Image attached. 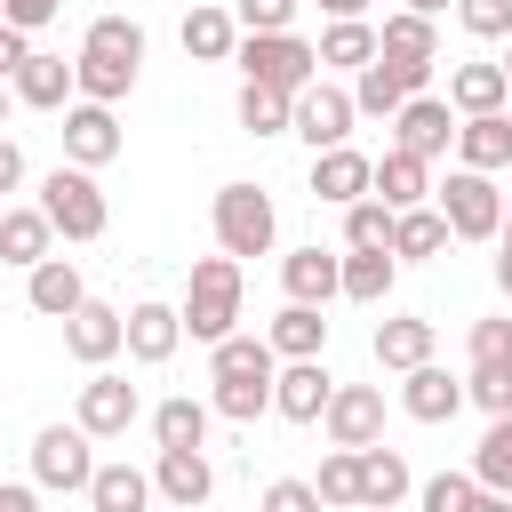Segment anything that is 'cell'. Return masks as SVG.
<instances>
[{
  "label": "cell",
  "mask_w": 512,
  "mask_h": 512,
  "mask_svg": "<svg viewBox=\"0 0 512 512\" xmlns=\"http://www.w3.org/2000/svg\"><path fill=\"white\" fill-rule=\"evenodd\" d=\"M432 208L448 216V240H496V224H504V192L480 168H448L432 184Z\"/></svg>",
  "instance_id": "cell-6"
},
{
  "label": "cell",
  "mask_w": 512,
  "mask_h": 512,
  "mask_svg": "<svg viewBox=\"0 0 512 512\" xmlns=\"http://www.w3.org/2000/svg\"><path fill=\"white\" fill-rule=\"evenodd\" d=\"M504 80H512V40H504Z\"/></svg>",
  "instance_id": "cell-58"
},
{
  "label": "cell",
  "mask_w": 512,
  "mask_h": 512,
  "mask_svg": "<svg viewBox=\"0 0 512 512\" xmlns=\"http://www.w3.org/2000/svg\"><path fill=\"white\" fill-rule=\"evenodd\" d=\"M0 512H40V488H24V480H0Z\"/></svg>",
  "instance_id": "cell-50"
},
{
  "label": "cell",
  "mask_w": 512,
  "mask_h": 512,
  "mask_svg": "<svg viewBox=\"0 0 512 512\" xmlns=\"http://www.w3.org/2000/svg\"><path fill=\"white\" fill-rule=\"evenodd\" d=\"M400 408H408L416 424H448V416L464 408V376H448L440 360H424V368L400 376Z\"/></svg>",
  "instance_id": "cell-24"
},
{
  "label": "cell",
  "mask_w": 512,
  "mask_h": 512,
  "mask_svg": "<svg viewBox=\"0 0 512 512\" xmlns=\"http://www.w3.org/2000/svg\"><path fill=\"white\" fill-rule=\"evenodd\" d=\"M264 344H272L280 360H320V352H328V320H320V304H280L272 328H264Z\"/></svg>",
  "instance_id": "cell-32"
},
{
  "label": "cell",
  "mask_w": 512,
  "mask_h": 512,
  "mask_svg": "<svg viewBox=\"0 0 512 512\" xmlns=\"http://www.w3.org/2000/svg\"><path fill=\"white\" fill-rule=\"evenodd\" d=\"M144 72V24L136 16H96L80 32V56H72V88L88 104H120Z\"/></svg>",
  "instance_id": "cell-1"
},
{
  "label": "cell",
  "mask_w": 512,
  "mask_h": 512,
  "mask_svg": "<svg viewBox=\"0 0 512 512\" xmlns=\"http://www.w3.org/2000/svg\"><path fill=\"white\" fill-rule=\"evenodd\" d=\"M232 24L240 32H288L296 24V0H232Z\"/></svg>",
  "instance_id": "cell-46"
},
{
  "label": "cell",
  "mask_w": 512,
  "mask_h": 512,
  "mask_svg": "<svg viewBox=\"0 0 512 512\" xmlns=\"http://www.w3.org/2000/svg\"><path fill=\"white\" fill-rule=\"evenodd\" d=\"M504 96H512L504 64H456V72H448V112H456V120H472V112H504Z\"/></svg>",
  "instance_id": "cell-33"
},
{
  "label": "cell",
  "mask_w": 512,
  "mask_h": 512,
  "mask_svg": "<svg viewBox=\"0 0 512 512\" xmlns=\"http://www.w3.org/2000/svg\"><path fill=\"white\" fill-rule=\"evenodd\" d=\"M56 136H64V160H72V168H112V160H120V120H112V104L72 96Z\"/></svg>",
  "instance_id": "cell-13"
},
{
  "label": "cell",
  "mask_w": 512,
  "mask_h": 512,
  "mask_svg": "<svg viewBox=\"0 0 512 512\" xmlns=\"http://www.w3.org/2000/svg\"><path fill=\"white\" fill-rule=\"evenodd\" d=\"M56 8H64V0H0V24H16V32H40V24H56Z\"/></svg>",
  "instance_id": "cell-48"
},
{
  "label": "cell",
  "mask_w": 512,
  "mask_h": 512,
  "mask_svg": "<svg viewBox=\"0 0 512 512\" xmlns=\"http://www.w3.org/2000/svg\"><path fill=\"white\" fill-rule=\"evenodd\" d=\"M80 496H88V512H152V504H160L144 464H96Z\"/></svg>",
  "instance_id": "cell-27"
},
{
  "label": "cell",
  "mask_w": 512,
  "mask_h": 512,
  "mask_svg": "<svg viewBox=\"0 0 512 512\" xmlns=\"http://www.w3.org/2000/svg\"><path fill=\"white\" fill-rule=\"evenodd\" d=\"M320 8H328V24L336 16H368V0H320Z\"/></svg>",
  "instance_id": "cell-54"
},
{
  "label": "cell",
  "mask_w": 512,
  "mask_h": 512,
  "mask_svg": "<svg viewBox=\"0 0 512 512\" xmlns=\"http://www.w3.org/2000/svg\"><path fill=\"white\" fill-rule=\"evenodd\" d=\"M328 448H376L384 440V384H336L320 408Z\"/></svg>",
  "instance_id": "cell-12"
},
{
  "label": "cell",
  "mask_w": 512,
  "mask_h": 512,
  "mask_svg": "<svg viewBox=\"0 0 512 512\" xmlns=\"http://www.w3.org/2000/svg\"><path fill=\"white\" fill-rule=\"evenodd\" d=\"M176 344H184V312H176V304L144 296V304H128V312H120V352H128L136 368H168V360H176Z\"/></svg>",
  "instance_id": "cell-11"
},
{
  "label": "cell",
  "mask_w": 512,
  "mask_h": 512,
  "mask_svg": "<svg viewBox=\"0 0 512 512\" xmlns=\"http://www.w3.org/2000/svg\"><path fill=\"white\" fill-rule=\"evenodd\" d=\"M208 224H216V248L240 256V264H248V256H272V240H280V208H272L264 184H216Z\"/></svg>",
  "instance_id": "cell-3"
},
{
  "label": "cell",
  "mask_w": 512,
  "mask_h": 512,
  "mask_svg": "<svg viewBox=\"0 0 512 512\" xmlns=\"http://www.w3.org/2000/svg\"><path fill=\"white\" fill-rule=\"evenodd\" d=\"M448 144H456V112H448V96H408V104L392 112V152L448 160Z\"/></svg>",
  "instance_id": "cell-14"
},
{
  "label": "cell",
  "mask_w": 512,
  "mask_h": 512,
  "mask_svg": "<svg viewBox=\"0 0 512 512\" xmlns=\"http://www.w3.org/2000/svg\"><path fill=\"white\" fill-rule=\"evenodd\" d=\"M152 496L200 512V504L216 496V464H208V448H160V456H152Z\"/></svg>",
  "instance_id": "cell-15"
},
{
  "label": "cell",
  "mask_w": 512,
  "mask_h": 512,
  "mask_svg": "<svg viewBox=\"0 0 512 512\" xmlns=\"http://www.w3.org/2000/svg\"><path fill=\"white\" fill-rule=\"evenodd\" d=\"M88 472H96V440H88L80 424H40V432H32V488L80 496Z\"/></svg>",
  "instance_id": "cell-7"
},
{
  "label": "cell",
  "mask_w": 512,
  "mask_h": 512,
  "mask_svg": "<svg viewBox=\"0 0 512 512\" xmlns=\"http://www.w3.org/2000/svg\"><path fill=\"white\" fill-rule=\"evenodd\" d=\"M272 368H280V352L264 344V336H224V344H208V384H272Z\"/></svg>",
  "instance_id": "cell-25"
},
{
  "label": "cell",
  "mask_w": 512,
  "mask_h": 512,
  "mask_svg": "<svg viewBox=\"0 0 512 512\" xmlns=\"http://www.w3.org/2000/svg\"><path fill=\"white\" fill-rule=\"evenodd\" d=\"M432 344H440V328H432V320H416V312H400V320H376V336H368L376 368H392V376L424 368V360H432Z\"/></svg>",
  "instance_id": "cell-23"
},
{
  "label": "cell",
  "mask_w": 512,
  "mask_h": 512,
  "mask_svg": "<svg viewBox=\"0 0 512 512\" xmlns=\"http://www.w3.org/2000/svg\"><path fill=\"white\" fill-rule=\"evenodd\" d=\"M176 312H184V336H192V344H224V336L240 328V256H224V248L200 256Z\"/></svg>",
  "instance_id": "cell-2"
},
{
  "label": "cell",
  "mask_w": 512,
  "mask_h": 512,
  "mask_svg": "<svg viewBox=\"0 0 512 512\" xmlns=\"http://www.w3.org/2000/svg\"><path fill=\"white\" fill-rule=\"evenodd\" d=\"M456 24L472 40H512V0H456Z\"/></svg>",
  "instance_id": "cell-44"
},
{
  "label": "cell",
  "mask_w": 512,
  "mask_h": 512,
  "mask_svg": "<svg viewBox=\"0 0 512 512\" xmlns=\"http://www.w3.org/2000/svg\"><path fill=\"white\" fill-rule=\"evenodd\" d=\"M368 200H384L392 216H400V208H424V200H432V160H416V152H384V160L368 168Z\"/></svg>",
  "instance_id": "cell-22"
},
{
  "label": "cell",
  "mask_w": 512,
  "mask_h": 512,
  "mask_svg": "<svg viewBox=\"0 0 512 512\" xmlns=\"http://www.w3.org/2000/svg\"><path fill=\"white\" fill-rule=\"evenodd\" d=\"M504 112H512V96H504Z\"/></svg>",
  "instance_id": "cell-60"
},
{
  "label": "cell",
  "mask_w": 512,
  "mask_h": 512,
  "mask_svg": "<svg viewBox=\"0 0 512 512\" xmlns=\"http://www.w3.org/2000/svg\"><path fill=\"white\" fill-rule=\"evenodd\" d=\"M24 184V152H16V136H0V192H16Z\"/></svg>",
  "instance_id": "cell-51"
},
{
  "label": "cell",
  "mask_w": 512,
  "mask_h": 512,
  "mask_svg": "<svg viewBox=\"0 0 512 512\" xmlns=\"http://www.w3.org/2000/svg\"><path fill=\"white\" fill-rule=\"evenodd\" d=\"M392 256L400 264H432V256H448V216L424 200V208H400L392 216Z\"/></svg>",
  "instance_id": "cell-34"
},
{
  "label": "cell",
  "mask_w": 512,
  "mask_h": 512,
  "mask_svg": "<svg viewBox=\"0 0 512 512\" xmlns=\"http://www.w3.org/2000/svg\"><path fill=\"white\" fill-rule=\"evenodd\" d=\"M472 488H480L472 472H432V480H416V504H424V512H464Z\"/></svg>",
  "instance_id": "cell-43"
},
{
  "label": "cell",
  "mask_w": 512,
  "mask_h": 512,
  "mask_svg": "<svg viewBox=\"0 0 512 512\" xmlns=\"http://www.w3.org/2000/svg\"><path fill=\"white\" fill-rule=\"evenodd\" d=\"M208 424H216V408L192 400V392H176V400L152 408V440L160 448H208Z\"/></svg>",
  "instance_id": "cell-36"
},
{
  "label": "cell",
  "mask_w": 512,
  "mask_h": 512,
  "mask_svg": "<svg viewBox=\"0 0 512 512\" xmlns=\"http://www.w3.org/2000/svg\"><path fill=\"white\" fill-rule=\"evenodd\" d=\"M344 248H392V208L384 200H352L344 208Z\"/></svg>",
  "instance_id": "cell-41"
},
{
  "label": "cell",
  "mask_w": 512,
  "mask_h": 512,
  "mask_svg": "<svg viewBox=\"0 0 512 512\" xmlns=\"http://www.w3.org/2000/svg\"><path fill=\"white\" fill-rule=\"evenodd\" d=\"M328 392H336V376L320 360H280L272 368V416H288V424H320Z\"/></svg>",
  "instance_id": "cell-17"
},
{
  "label": "cell",
  "mask_w": 512,
  "mask_h": 512,
  "mask_svg": "<svg viewBox=\"0 0 512 512\" xmlns=\"http://www.w3.org/2000/svg\"><path fill=\"white\" fill-rule=\"evenodd\" d=\"M8 88H16V104H32V112H64V104L80 96V88H72V64H64L56 48H32Z\"/></svg>",
  "instance_id": "cell-20"
},
{
  "label": "cell",
  "mask_w": 512,
  "mask_h": 512,
  "mask_svg": "<svg viewBox=\"0 0 512 512\" xmlns=\"http://www.w3.org/2000/svg\"><path fill=\"white\" fill-rule=\"evenodd\" d=\"M456 168H480V176H496V168H512V112H472V120H456Z\"/></svg>",
  "instance_id": "cell-19"
},
{
  "label": "cell",
  "mask_w": 512,
  "mask_h": 512,
  "mask_svg": "<svg viewBox=\"0 0 512 512\" xmlns=\"http://www.w3.org/2000/svg\"><path fill=\"white\" fill-rule=\"evenodd\" d=\"M232 48H240V24H232V8H192L184 16V56L192 64H232Z\"/></svg>",
  "instance_id": "cell-35"
},
{
  "label": "cell",
  "mask_w": 512,
  "mask_h": 512,
  "mask_svg": "<svg viewBox=\"0 0 512 512\" xmlns=\"http://www.w3.org/2000/svg\"><path fill=\"white\" fill-rule=\"evenodd\" d=\"M408 8H416V16H432V24H440V16H448V8H456V0H408Z\"/></svg>",
  "instance_id": "cell-55"
},
{
  "label": "cell",
  "mask_w": 512,
  "mask_h": 512,
  "mask_svg": "<svg viewBox=\"0 0 512 512\" xmlns=\"http://www.w3.org/2000/svg\"><path fill=\"white\" fill-rule=\"evenodd\" d=\"M64 352H72L80 368H112V360H120V312L96 304V296H80V304L64 312Z\"/></svg>",
  "instance_id": "cell-16"
},
{
  "label": "cell",
  "mask_w": 512,
  "mask_h": 512,
  "mask_svg": "<svg viewBox=\"0 0 512 512\" xmlns=\"http://www.w3.org/2000/svg\"><path fill=\"white\" fill-rule=\"evenodd\" d=\"M312 488H320V504H328V512H360V448H328Z\"/></svg>",
  "instance_id": "cell-39"
},
{
  "label": "cell",
  "mask_w": 512,
  "mask_h": 512,
  "mask_svg": "<svg viewBox=\"0 0 512 512\" xmlns=\"http://www.w3.org/2000/svg\"><path fill=\"white\" fill-rule=\"evenodd\" d=\"M464 400L488 408V416H512V368H472L464 376Z\"/></svg>",
  "instance_id": "cell-45"
},
{
  "label": "cell",
  "mask_w": 512,
  "mask_h": 512,
  "mask_svg": "<svg viewBox=\"0 0 512 512\" xmlns=\"http://www.w3.org/2000/svg\"><path fill=\"white\" fill-rule=\"evenodd\" d=\"M32 56V32H16V24H0V80H16V64Z\"/></svg>",
  "instance_id": "cell-49"
},
{
  "label": "cell",
  "mask_w": 512,
  "mask_h": 512,
  "mask_svg": "<svg viewBox=\"0 0 512 512\" xmlns=\"http://www.w3.org/2000/svg\"><path fill=\"white\" fill-rule=\"evenodd\" d=\"M496 240H512V208H504V224H496Z\"/></svg>",
  "instance_id": "cell-57"
},
{
  "label": "cell",
  "mask_w": 512,
  "mask_h": 512,
  "mask_svg": "<svg viewBox=\"0 0 512 512\" xmlns=\"http://www.w3.org/2000/svg\"><path fill=\"white\" fill-rule=\"evenodd\" d=\"M472 480L496 488V496H512V416H488V432L472 448Z\"/></svg>",
  "instance_id": "cell-38"
},
{
  "label": "cell",
  "mask_w": 512,
  "mask_h": 512,
  "mask_svg": "<svg viewBox=\"0 0 512 512\" xmlns=\"http://www.w3.org/2000/svg\"><path fill=\"white\" fill-rule=\"evenodd\" d=\"M40 256H56V224L40 216V200H32V208H0V264L32 272Z\"/></svg>",
  "instance_id": "cell-30"
},
{
  "label": "cell",
  "mask_w": 512,
  "mask_h": 512,
  "mask_svg": "<svg viewBox=\"0 0 512 512\" xmlns=\"http://www.w3.org/2000/svg\"><path fill=\"white\" fill-rule=\"evenodd\" d=\"M24 296H32V312H40V320H64V312L88 296V280H80V264H72V256H40V264L24 272Z\"/></svg>",
  "instance_id": "cell-29"
},
{
  "label": "cell",
  "mask_w": 512,
  "mask_h": 512,
  "mask_svg": "<svg viewBox=\"0 0 512 512\" xmlns=\"http://www.w3.org/2000/svg\"><path fill=\"white\" fill-rule=\"evenodd\" d=\"M144 416V400H136V384L128 376H112V368H88V384H80V400H72V424L88 432V440H128V424Z\"/></svg>",
  "instance_id": "cell-9"
},
{
  "label": "cell",
  "mask_w": 512,
  "mask_h": 512,
  "mask_svg": "<svg viewBox=\"0 0 512 512\" xmlns=\"http://www.w3.org/2000/svg\"><path fill=\"white\" fill-rule=\"evenodd\" d=\"M368 152H352V144H328V152H312V200H328V208H352V200H368Z\"/></svg>",
  "instance_id": "cell-21"
},
{
  "label": "cell",
  "mask_w": 512,
  "mask_h": 512,
  "mask_svg": "<svg viewBox=\"0 0 512 512\" xmlns=\"http://www.w3.org/2000/svg\"><path fill=\"white\" fill-rule=\"evenodd\" d=\"M256 512H328V504H320L312 480H272V488L256 496Z\"/></svg>",
  "instance_id": "cell-47"
},
{
  "label": "cell",
  "mask_w": 512,
  "mask_h": 512,
  "mask_svg": "<svg viewBox=\"0 0 512 512\" xmlns=\"http://www.w3.org/2000/svg\"><path fill=\"white\" fill-rule=\"evenodd\" d=\"M336 272H344L336 248H320V240H312V248H288V256H280V296L328 312V304H336Z\"/></svg>",
  "instance_id": "cell-18"
},
{
  "label": "cell",
  "mask_w": 512,
  "mask_h": 512,
  "mask_svg": "<svg viewBox=\"0 0 512 512\" xmlns=\"http://www.w3.org/2000/svg\"><path fill=\"white\" fill-rule=\"evenodd\" d=\"M352 88H336V80H312V88H296L288 96V136H304L312 152H328V144H352Z\"/></svg>",
  "instance_id": "cell-8"
},
{
  "label": "cell",
  "mask_w": 512,
  "mask_h": 512,
  "mask_svg": "<svg viewBox=\"0 0 512 512\" xmlns=\"http://www.w3.org/2000/svg\"><path fill=\"white\" fill-rule=\"evenodd\" d=\"M496 288L512 296V240H496Z\"/></svg>",
  "instance_id": "cell-53"
},
{
  "label": "cell",
  "mask_w": 512,
  "mask_h": 512,
  "mask_svg": "<svg viewBox=\"0 0 512 512\" xmlns=\"http://www.w3.org/2000/svg\"><path fill=\"white\" fill-rule=\"evenodd\" d=\"M376 56H392V64H440V24L416 16V8H392L376 24Z\"/></svg>",
  "instance_id": "cell-28"
},
{
  "label": "cell",
  "mask_w": 512,
  "mask_h": 512,
  "mask_svg": "<svg viewBox=\"0 0 512 512\" xmlns=\"http://www.w3.org/2000/svg\"><path fill=\"white\" fill-rule=\"evenodd\" d=\"M400 496H416V472H408V456L400 448H360V512H392Z\"/></svg>",
  "instance_id": "cell-26"
},
{
  "label": "cell",
  "mask_w": 512,
  "mask_h": 512,
  "mask_svg": "<svg viewBox=\"0 0 512 512\" xmlns=\"http://www.w3.org/2000/svg\"><path fill=\"white\" fill-rule=\"evenodd\" d=\"M392 280H400V256H392V248H344L336 296H352V304H384Z\"/></svg>",
  "instance_id": "cell-31"
},
{
  "label": "cell",
  "mask_w": 512,
  "mask_h": 512,
  "mask_svg": "<svg viewBox=\"0 0 512 512\" xmlns=\"http://www.w3.org/2000/svg\"><path fill=\"white\" fill-rule=\"evenodd\" d=\"M464 352H472V368H512V312L504 320H472Z\"/></svg>",
  "instance_id": "cell-42"
},
{
  "label": "cell",
  "mask_w": 512,
  "mask_h": 512,
  "mask_svg": "<svg viewBox=\"0 0 512 512\" xmlns=\"http://www.w3.org/2000/svg\"><path fill=\"white\" fill-rule=\"evenodd\" d=\"M8 112H16V88H8V80H0V128H8Z\"/></svg>",
  "instance_id": "cell-56"
},
{
  "label": "cell",
  "mask_w": 512,
  "mask_h": 512,
  "mask_svg": "<svg viewBox=\"0 0 512 512\" xmlns=\"http://www.w3.org/2000/svg\"><path fill=\"white\" fill-rule=\"evenodd\" d=\"M232 64H240V80L280 88V96H296V88H312V80H320V48H312V40H296V32H240Z\"/></svg>",
  "instance_id": "cell-5"
},
{
  "label": "cell",
  "mask_w": 512,
  "mask_h": 512,
  "mask_svg": "<svg viewBox=\"0 0 512 512\" xmlns=\"http://www.w3.org/2000/svg\"><path fill=\"white\" fill-rule=\"evenodd\" d=\"M464 512H512V496H496V488H472V504Z\"/></svg>",
  "instance_id": "cell-52"
},
{
  "label": "cell",
  "mask_w": 512,
  "mask_h": 512,
  "mask_svg": "<svg viewBox=\"0 0 512 512\" xmlns=\"http://www.w3.org/2000/svg\"><path fill=\"white\" fill-rule=\"evenodd\" d=\"M40 216H48L64 240H104V224H112V200H104L96 168H72V160H56V168L40 176Z\"/></svg>",
  "instance_id": "cell-4"
},
{
  "label": "cell",
  "mask_w": 512,
  "mask_h": 512,
  "mask_svg": "<svg viewBox=\"0 0 512 512\" xmlns=\"http://www.w3.org/2000/svg\"><path fill=\"white\" fill-rule=\"evenodd\" d=\"M368 56H376V24L368 16H336L320 32V72H360Z\"/></svg>",
  "instance_id": "cell-37"
},
{
  "label": "cell",
  "mask_w": 512,
  "mask_h": 512,
  "mask_svg": "<svg viewBox=\"0 0 512 512\" xmlns=\"http://www.w3.org/2000/svg\"><path fill=\"white\" fill-rule=\"evenodd\" d=\"M432 72H440V64H392V56H368V64L352 72V112H360V120H392L408 96H424Z\"/></svg>",
  "instance_id": "cell-10"
},
{
  "label": "cell",
  "mask_w": 512,
  "mask_h": 512,
  "mask_svg": "<svg viewBox=\"0 0 512 512\" xmlns=\"http://www.w3.org/2000/svg\"><path fill=\"white\" fill-rule=\"evenodd\" d=\"M240 128H248V136H288V96L240 80Z\"/></svg>",
  "instance_id": "cell-40"
},
{
  "label": "cell",
  "mask_w": 512,
  "mask_h": 512,
  "mask_svg": "<svg viewBox=\"0 0 512 512\" xmlns=\"http://www.w3.org/2000/svg\"><path fill=\"white\" fill-rule=\"evenodd\" d=\"M152 512H184V504H152Z\"/></svg>",
  "instance_id": "cell-59"
}]
</instances>
